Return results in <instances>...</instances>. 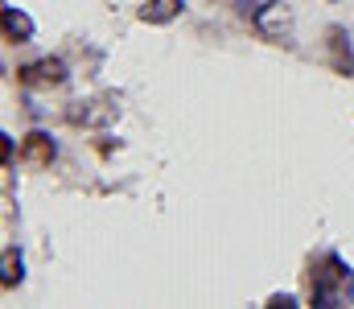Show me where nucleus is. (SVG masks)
<instances>
[{"instance_id": "obj_6", "label": "nucleus", "mask_w": 354, "mask_h": 309, "mask_svg": "<svg viewBox=\"0 0 354 309\" xmlns=\"http://www.w3.org/2000/svg\"><path fill=\"white\" fill-rule=\"evenodd\" d=\"M0 21H4V41H8V46H25V41L33 37V21H29L21 8H4Z\"/></svg>"}, {"instance_id": "obj_8", "label": "nucleus", "mask_w": 354, "mask_h": 309, "mask_svg": "<svg viewBox=\"0 0 354 309\" xmlns=\"http://www.w3.org/2000/svg\"><path fill=\"white\" fill-rule=\"evenodd\" d=\"M177 12H181V0H149L140 8V21L145 25H165V21H174Z\"/></svg>"}, {"instance_id": "obj_1", "label": "nucleus", "mask_w": 354, "mask_h": 309, "mask_svg": "<svg viewBox=\"0 0 354 309\" xmlns=\"http://www.w3.org/2000/svg\"><path fill=\"white\" fill-rule=\"evenodd\" d=\"M354 277L342 256H322L309 264V306H351Z\"/></svg>"}, {"instance_id": "obj_3", "label": "nucleus", "mask_w": 354, "mask_h": 309, "mask_svg": "<svg viewBox=\"0 0 354 309\" xmlns=\"http://www.w3.org/2000/svg\"><path fill=\"white\" fill-rule=\"evenodd\" d=\"M256 29L276 46H292V12L284 4H264L256 8Z\"/></svg>"}, {"instance_id": "obj_5", "label": "nucleus", "mask_w": 354, "mask_h": 309, "mask_svg": "<svg viewBox=\"0 0 354 309\" xmlns=\"http://www.w3.org/2000/svg\"><path fill=\"white\" fill-rule=\"evenodd\" d=\"M326 50H330V66L338 75H354V54H351V46H346V33L338 25L326 33Z\"/></svg>"}, {"instance_id": "obj_9", "label": "nucleus", "mask_w": 354, "mask_h": 309, "mask_svg": "<svg viewBox=\"0 0 354 309\" xmlns=\"http://www.w3.org/2000/svg\"><path fill=\"white\" fill-rule=\"evenodd\" d=\"M21 277H25V272H21V256H17L12 247H4V277H0V281H4V289L21 285Z\"/></svg>"}, {"instance_id": "obj_4", "label": "nucleus", "mask_w": 354, "mask_h": 309, "mask_svg": "<svg viewBox=\"0 0 354 309\" xmlns=\"http://www.w3.org/2000/svg\"><path fill=\"white\" fill-rule=\"evenodd\" d=\"M54 157H58V149H54V140H50L46 132H29V136L21 140V161H25V165L46 169Z\"/></svg>"}, {"instance_id": "obj_7", "label": "nucleus", "mask_w": 354, "mask_h": 309, "mask_svg": "<svg viewBox=\"0 0 354 309\" xmlns=\"http://www.w3.org/2000/svg\"><path fill=\"white\" fill-rule=\"evenodd\" d=\"M115 115V107H103V103H71L66 120L71 124H107Z\"/></svg>"}, {"instance_id": "obj_2", "label": "nucleus", "mask_w": 354, "mask_h": 309, "mask_svg": "<svg viewBox=\"0 0 354 309\" xmlns=\"http://www.w3.org/2000/svg\"><path fill=\"white\" fill-rule=\"evenodd\" d=\"M17 83H21V87H33V91L62 87V83H66V66H62V58H41V62L21 66V71H17Z\"/></svg>"}, {"instance_id": "obj_10", "label": "nucleus", "mask_w": 354, "mask_h": 309, "mask_svg": "<svg viewBox=\"0 0 354 309\" xmlns=\"http://www.w3.org/2000/svg\"><path fill=\"white\" fill-rule=\"evenodd\" d=\"M0 149H4V165H8V161H12V140H8V136H0Z\"/></svg>"}]
</instances>
